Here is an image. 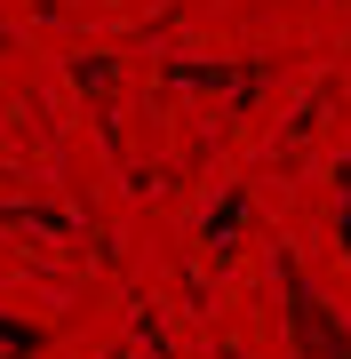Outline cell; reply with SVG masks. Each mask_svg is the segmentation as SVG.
I'll list each match as a JSON object with an SVG mask.
<instances>
[{"label":"cell","instance_id":"1","mask_svg":"<svg viewBox=\"0 0 351 359\" xmlns=\"http://www.w3.org/2000/svg\"><path fill=\"white\" fill-rule=\"evenodd\" d=\"M287 304H296V327H303V351H319V359H351V344L336 327H327V311H319V295L296 280V271H287Z\"/></svg>","mask_w":351,"mask_h":359},{"label":"cell","instance_id":"2","mask_svg":"<svg viewBox=\"0 0 351 359\" xmlns=\"http://www.w3.org/2000/svg\"><path fill=\"white\" fill-rule=\"evenodd\" d=\"M343 256H351V168H343Z\"/></svg>","mask_w":351,"mask_h":359}]
</instances>
